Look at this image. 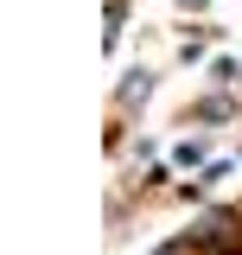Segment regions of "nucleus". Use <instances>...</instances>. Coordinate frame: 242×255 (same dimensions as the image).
<instances>
[{
	"mask_svg": "<svg viewBox=\"0 0 242 255\" xmlns=\"http://www.w3.org/2000/svg\"><path fill=\"white\" fill-rule=\"evenodd\" d=\"M230 230H236V217H230V211H211V217H198L191 243H230Z\"/></svg>",
	"mask_w": 242,
	"mask_h": 255,
	"instance_id": "f257e3e1",
	"label": "nucleus"
},
{
	"mask_svg": "<svg viewBox=\"0 0 242 255\" xmlns=\"http://www.w3.org/2000/svg\"><path fill=\"white\" fill-rule=\"evenodd\" d=\"M147 96H153V77H147V70H134V77L121 83V102H127V109H134V102H147Z\"/></svg>",
	"mask_w": 242,
	"mask_h": 255,
	"instance_id": "f03ea898",
	"label": "nucleus"
},
{
	"mask_svg": "<svg viewBox=\"0 0 242 255\" xmlns=\"http://www.w3.org/2000/svg\"><path fill=\"white\" fill-rule=\"evenodd\" d=\"M153 255H179V243H172V249H153Z\"/></svg>",
	"mask_w": 242,
	"mask_h": 255,
	"instance_id": "7ed1b4c3",
	"label": "nucleus"
},
{
	"mask_svg": "<svg viewBox=\"0 0 242 255\" xmlns=\"http://www.w3.org/2000/svg\"><path fill=\"white\" fill-rule=\"evenodd\" d=\"M185 6H204V0H185Z\"/></svg>",
	"mask_w": 242,
	"mask_h": 255,
	"instance_id": "20e7f679",
	"label": "nucleus"
}]
</instances>
